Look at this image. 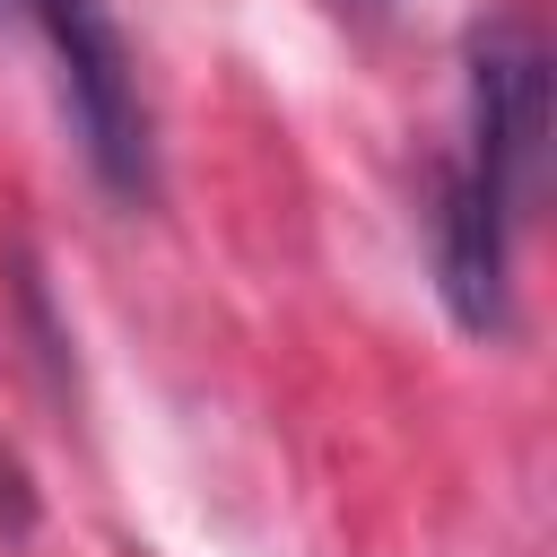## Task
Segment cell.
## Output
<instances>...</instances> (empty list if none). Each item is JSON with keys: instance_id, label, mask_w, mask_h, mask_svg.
Here are the masks:
<instances>
[{"instance_id": "obj_1", "label": "cell", "mask_w": 557, "mask_h": 557, "mask_svg": "<svg viewBox=\"0 0 557 557\" xmlns=\"http://www.w3.org/2000/svg\"><path fill=\"white\" fill-rule=\"evenodd\" d=\"M17 26H35V44L52 52L78 157L96 165V183L113 200H148L157 191V113L139 87V52L113 17V0H0Z\"/></svg>"}, {"instance_id": "obj_2", "label": "cell", "mask_w": 557, "mask_h": 557, "mask_svg": "<svg viewBox=\"0 0 557 557\" xmlns=\"http://www.w3.org/2000/svg\"><path fill=\"white\" fill-rule=\"evenodd\" d=\"M540 157H548V44L531 17H487L470 35V104H461V148L444 165L479 183L496 209L531 218Z\"/></svg>"}]
</instances>
